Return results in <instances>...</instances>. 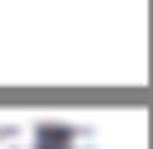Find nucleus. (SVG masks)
<instances>
[{"instance_id": "nucleus-1", "label": "nucleus", "mask_w": 153, "mask_h": 149, "mask_svg": "<svg viewBox=\"0 0 153 149\" xmlns=\"http://www.w3.org/2000/svg\"><path fill=\"white\" fill-rule=\"evenodd\" d=\"M0 149H38V130H29V125H5V130H0Z\"/></svg>"}]
</instances>
